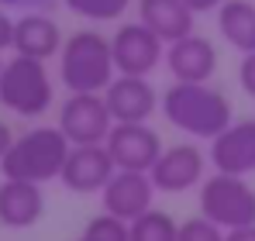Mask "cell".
I'll return each instance as SVG.
<instances>
[{
	"mask_svg": "<svg viewBox=\"0 0 255 241\" xmlns=\"http://www.w3.org/2000/svg\"><path fill=\"white\" fill-rule=\"evenodd\" d=\"M159 111L166 114L172 127H179L183 134L190 138H217L231 120V100L211 86V83H172L169 90L162 93V104Z\"/></svg>",
	"mask_w": 255,
	"mask_h": 241,
	"instance_id": "obj_1",
	"label": "cell"
},
{
	"mask_svg": "<svg viewBox=\"0 0 255 241\" xmlns=\"http://www.w3.org/2000/svg\"><path fill=\"white\" fill-rule=\"evenodd\" d=\"M118 76L111 38L97 28L73 31L59 52V83L69 93H104Z\"/></svg>",
	"mask_w": 255,
	"mask_h": 241,
	"instance_id": "obj_2",
	"label": "cell"
},
{
	"mask_svg": "<svg viewBox=\"0 0 255 241\" xmlns=\"http://www.w3.org/2000/svg\"><path fill=\"white\" fill-rule=\"evenodd\" d=\"M69 138L55 127H28L24 134L14 138L10 152L0 162V172L3 179H24V183H52L62 176V165L69 159Z\"/></svg>",
	"mask_w": 255,
	"mask_h": 241,
	"instance_id": "obj_3",
	"label": "cell"
},
{
	"mask_svg": "<svg viewBox=\"0 0 255 241\" xmlns=\"http://www.w3.org/2000/svg\"><path fill=\"white\" fill-rule=\"evenodd\" d=\"M55 100V83L48 76V66L42 59L14 55L3 62L0 73V107L17 118H45Z\"/></svg>",
	"mask_w": 255,
	"mask_h": 241,
	"instance_id": "obj_4",
	"label": "cell"
},
{
	"mask_svg": "<svg viewBox=\"0 0 255 241\" xmlns=\"http://www.w3.org/2000/svg\"><path fill=\"white\" fill-rule=\"evenodd\" d=\"M200 214L224 231L255 224V190L245 176L214 172L200 183Z\"/></svg>",
	"mask_w": 255,
	"mask_h": 241,
	"instance_id": "obj_5",
	"label": "cell"
},
{
	"mask_svg": "<svg viewBox=\"0 0 255 241\" xmlns=\"http://www.w3.org/2000/svg\"><path fill=\"white\" fill-rule=\"evenodd\" d=\"M166 48L169 45L141 21H125L111 38L118 76H152L166 62Z\"/></svg>",
	"mask_w": 255,
	"mask_h": 241,
	"instance_id": "obj_6",
	"label": "cell"
},
{
	"mask_svg": "<svg viewBox=\"0 0 255 241\" xmlns=\"http://www.w3.org/2000/svg\"><path fill=\"white\" fill-rule=\"evenodd\" d=\"M114 127L104 93H69L59 107V131L69 145H104Z\"/></svg>",
	"mask_w": 255,
	"mask_h": 241,
	"instance_id": "obj_7",
	"label": "cell"
},
{
	"mask_svg": "<svg viewBox=\"0 0 255 241\" xmlns=\"http://www.w3.org/2000/svg\"><path fill=\"white\" fill-rule=\"evenodd\" d=\"M107 152L118 169H131V172H152V165L162 155V138L155 127L148 124H114L107 134Z\"/></svg>",
	"mask_w": 255,
	"mask_h": 241,
	"instance_id": "obj_8",
	"label": "cell"
},
{
	"mask_svg": "<svg viewBox=\"0 0 255 241\" xmlns=\"http://www.w3.org/2000/svg\"><path fill=\"white\" fill-rule=\"evenodd\" d=\"M207 155L197 148V145H169L162 148L159 162L152 165V183L159 193H186L193 186L204 183V169H207Z\"/></svg>",
	"mask_w": 255,
	"mask_h": 241,
	"instance_id": "obj_9",
	"label": "cell"
},
{
	"mask_svg": "<svg viewBox=\"0 0 255 241\" xmlns=\"http://www.w3.org/2000/svg\"><path fill=\"white\" fill-rule=\"evenodd\" d=\"M104 100L114 124H148L162 104L148 76H114V83L104 90Z\"/></svg>",
	"mask_w": 255,
	"mask_h": 241,
	"instance_id": "obj_10",
	"label": "cell"
},
{
	"mask_svg": "<svg viewBox=\"0 0 255 241\" xmlns=\"http://www.w3.org/2000/svg\"><path fill=\"white\" fill-rule=\"evenodd\" d=\"M114 172H118V165L111 159L107 145H73L59 183L69 193H104V186L111 183Z\"/></svg>",
	"mask_w": 255,
	"mask_h": 241,
	"instance_id": "obj_11",
	"label": "cell"
},
{
	"mask_svg": "<svg viewBox=\"0 0 255 241\" xmlns=\"http://www.w3.org/2000/svg\"><path fill=\"white\" fill-rule=\"evenodd\" d=\"M207 159H211L214 172L252 176L255 172V118L231 120L217 138H211Z\"/></svg>",
	"mask_w": 255,
	"mask_h": 241,
	"instance_id": "obj_12",
	"label": "cell"
},
{
	"mask_svg": "<svg viewBox=\"0 0 255 241\" xmlns=\"http://www.w3.org/2000/svg\"><path fill=\"white\" fill-rule=\"evenodd\" d=\"M155 183H152V176L148 172H131V169H118L114 176H111V183L104 186V193H100V203H104V210L107 214H114V217H121V221H134V217H141L145 210H152V200H155Z\"/></svg>",
	"mask_w": 255,
	"mask_h": 241,
	"instance_id": "obj_13",
	"label": "cell"
},
{
	"mask_svg": "<svg viewBox=\"0 0 255 241\" xmlns=\"http://www.w3.org/2000/svg\"><path fill=\"white\" fill-rule=\"evenodd\" d=\"M166 66L176 83H211L217 73V48L204 35H186L166 48Z\"/></svg>",
	"mask_w": 255,
	"mask_h": 241,
	"instance_id": "obj_14",
	"label": "cell"
},
{
	"mask_svg": "<svg viewBox=\"0 0 255 241\" xmlns=\"http://www.w3.org/2000/svg\"><path fill=\"white\" fill-rule=\"evenodd\" d=\"M62 31L55 24V17H48L45 10H24L21 17H14V55H28V59H55L62 52Z\"/></svg>",
	"mask_w": 255,
	"mask_h": 241,
	"instance_id": "obj_15",
	"label": "cell"
},
{
	"mask_svg": "<svg viewBox=\"0 0 255 241\" xmlns=\"http://www.w3.org/2000/svg\"><path fill=\"white\" fill-rule=\"evenodd\" d=\"M45 214V193L38 183L3 179L0 183V224L10 231H24L38 224Z\"/></svg>",
	"mask_w": 255,
	"mask_h": 241,
	"instance_id": "obj_16",
	"label": "cell"
},
{
	"mask_svg": "<svg viewBox=\"0 0 255 241\" xmlns=\"http://www.w3.org/2000/svg\"><path fill=\"white\" fill-rule=\"evenodd\" d=\"M134 10H138V21L148 24L166 45L197 31V14L183 0H134Z\"/></svg>",
	"mask_w": 255,
	"mask_h": 241,
	"instance_id": "obj_17",
	"label": "cell"
},
{
	"mask_svg": "<svg viewBox=\"0 0 255 241\" xmlns=\"http://www.w3.org/2000/svg\"><path fill=\"white\" fill-rule=\"evenodd\" d=\"M217 31L235 52H255V3L252 0H224L217 7Z\"/></svg>",
	"mask_w": 255,
	"mask_h": 241,
	"instance_id": "obj_18",
	"label": "cell"
},
{
	"mask_svg": "<svg viewBox=\"0 0 255 241\" xmlns=\"http://www.w3.org/2000/svg\"><path fill=\"white\" fill-rule=\"evenodd\" d=\"M131 238L128 241H176L179 238V224L172 221L166 210H145L141 217H134L131 224Z\"/></svg>",
	"mask_w": 255,
	"mask_h": 241,
	"instance_id": "obj_19",
	"label": "cell"
},
{
	"mask_svg": "<svg viewBox=\"0 0 255 241\" xmlns=\"http://www.w3.org/2000/svg\"><path fill=\"white\" fill-rule=\"evenodd\" d=\"M62 3H66V10H73L76 17H86L93 24L118 21L134 7V0H62Z\"/></svg>",
	"mask_w": 255,
	"mask_h": 241,
	"instance_id": "obj_20",
	"label": "cell"
},
{
	"mask_svg": "<svg viewBox=\"0 0 255 241\" xmlns=\"http://www.w3.org/2000/svg\"><path fill=\"white\" fill-rule=\"evenodd\" d=\"M83 235H90V238L97 241H128L131 238V228H128V221H121V217H114V214H97L90 224L83 228Z\"/></svg>",
	"mask_w": 255,
	"mask_h": 241,
	"instance_id": "obj_21",
	"label": "cell"
},
{
	"mask_svg": "<svg viewBox=\"0 0 255 241\" xmlns=\"http://www.w3.org/2000/svg\"><path fill=\"white\" fill-rule=\"evenodd\" d=\"M224 228L221 224H214L211 217H204V214H197V217H186L183 224H179V238L176 241H224Z\"/></svg>",
	"mask_w": 255,
	"mask_h": 241,
	"instance_id": "obj_22",
	"label": "cell"
},
{
	"mask_svg": "<svg viewBox=\"0 0 255 241\" xmlns=\"http://www.w3.org/2000/svg\"><path fill=\"white\" fill-rule=\"evenodd\" d=\"M238 83H242V90H245V93L255 100V52L242 55V66H238Z\"/></svg>",
	"mask_w": 255,
	"mask_h": 241,
	"instance_id": "obj_23",
	"label": "cell"
},
{
	"mask_svg": "<svg viewBox=\"0 0 255 241\" xmlns=\"http://www.w3.org/2000/svg\"><path fill=\"white\" fill-rule=\"evenodd\" d=\"M14 45V17L7 14V7H0V52Z\"/></svg>",
	"mask_w": 255,
	"mask_h": 241,
	"instance_id": "obj_24",
	"label": "cell"
},
{
	"mask_svg": "<svg viewBox=\"0 0 255 241\" xmlns=\"http://www.w3.org/2000/svg\"><path fill=\"white\" fill-rule=\"evenodd\" d=\"M48 3L52 0H0V7H7V10H42Z\"/></svg>",
	"mask_w": 255,
	"mask_h": 241,
	"instance_id": "obj_25",
	"label": "cell"
},
{
	"mask_svg": "<svg viewBox=\"0 0 255 241\" xmlns=\"http://www.w3.org/2000/svg\"><path fill=\"white\" fill-rule=\"evenodd\" d=\"M193 14H217V7L224 3V0H183Z\"/></svg>",
	"mask_w": 255,
	"mask_h": 241,
	"instance_id": "obj_26",
	"label": "cell"
},
{
	"mask_svg": "<svg viewBox=\"0 0 255 241\" xmlns=\"http://www.w3.org/2000/svg\"><path fill=\"white\" fill-rule=\"evenodd\" d=\"M14 138H17V134L10 131V124H7V120L0 118V162H3V155L10 152V145H14Z\"/></svg>",
	"mask_w": 255,
	"mask_h": 241,
	"instance_id": "obj_27",
	"label": "cell"
},
{
	"mask_svg": "<svg viewBox=\"0 0 255 241\" xmlns=\"http://www.w3.org/2000/svg\"><path fill=\"white\" fill-rule=\"evenodd\" d=\"M224 241H255V224H249V228H235V231H228V235H224Z\"/></svg>",
	"mask_w": 255,
	"mask_h": 241,
	"instance_id": "obj_28",
	"label": "cell"
},
{
	"mask_svg": "<svg viewBox=\"0 0 255 241\" xmlns=\"http://www.w3.org/2000/svg\"><path fill=\"white\" fill-rule=\"evenodd\" d=\"M76 241H97V238H90V235H80V238H76Z\"/></svg>",
	"mask_w": 255,
	"mask_h": 241,
	"instance_id": "obj_29",
	"label": "cell"
},
{
	"mask_svg": "<svg viewBox=\"0 0 255 241\" xmlns=\"http://www.w3.org/2000/svg\"><path fill=\"white\" fill-rule=\"evenodd\" d=\"M0 73H3V55H0Z\"/></svg>",
	"mask_w": 255,
	"mask_h": 241,
	"instance_id": "obj_30",
	"label": "cell"
}]
</instances>
